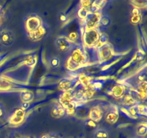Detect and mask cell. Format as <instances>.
<instances>
[{
    "label": "cell",
    "instance_id": "1",
    "mask_svg": "<svg viewBox=\"0 0 147 138\" xmlns=\"http://www.w3.org/2000/svg\"><path fill=\"white\" fill-rule=\"evenodd\" d=\"M88 62V55L83 47H78L72 53L67 61V68L70 70H76Z\"/></svg>",
    "mask_w": 147,
    "mask_h": 138
},
{
    "label": "cell",
    "instance_id": "2",
    "mask_svg": "<svg viewBox=\"0 0 147 138\" xmlns=\"http://www.w3.org/2000/svg\"><path fill=\"white\" fill-rule=\"evenodd\" d=\"M100 37V32L97 28L84 29L83 32V41L85 46L94 47L98 46Z\"/></svg>",
    "mask_w": 147,
    "mask_h": 138
},
{
    "label": "cell",
    "instance_id": "3",
    "mask_svg": "<svg viewBox=\"0 0 147 138\" xmlns=\"http://www.w3.org/2000/svg\"><path fill=\"white\" fill-rule=\"evenodd\" d=\"M77 102L73 99L72 91L63 92L60 98V104L66 110L68 114H72L76 110Z\"/></svg>",
    "mask_w": 147,
    "mask_h": 138
},
{
    "label": "cell",
    "instance_id": "4",
    "mask_svg": "<svg viewBox=\"0 0 147 138\" xmlns=\"http://www.w3.org/2000/svg\"><path fill=\"white\" fill-rule=\"evenodd\" d=\"M42 25V20L39 16L30 15L26 20L25 28L28 34L37 30Z\"/></svg>",
    "mask_w": 147,
    "mask_h": 138
},
{
    "label": "cell",
    "instance_id": "5",
    "mask_svg": "<svg viewBox=\"0 0 147 138\" xmlns=\"http://www.w3.org/2000/svg\"><path fill=\"white\" fill-rule=\"evenodd\" d=\"M100 17H101V14H100V12L88 13L86 18L83 20L84 29L97 28L98 25L100 22Z\"/></svg>",
    "mask_w": 147,
    "mask_h": 138
},
{
    "label": "cell",
    "instance_id": "6",
    "mask_svg": "<svg viewBox=\"0 0 147 138\" xmlns=\"http://www.w3.org/2000/svg\"><path fill=\"white\" fill-rule=\"evenodd\" d=\"M98 57L100 61L103 63L110 60L113 55V50L110 44L106 43L103 45L98 47Z\"/></svg>",
    "mask_w": 147,
    "mask_h": 138
},
{
    "label": "cell",
    "instance_id": "7",
    "mask_svg": "<svg viewBox=\"0 0 147 138\" xmlns=\"http://www.w3.org/2000/svg\"><path fill=\"white\" fill-rule=\"evenodd\" d=\"M15 35L11 30L3 29L0 31V43L5 47H9L14 43Z\"/></svg>",
    "mask_w": 147,
    "mask_h": 138
},
{
    "label": "cell",
    "instance_id": "8",
    "mask_svg": "<svg viewBox=\"0 0 147 138\" xmlns=\"http://www.w3.org/2000/svg\"><path fill=\"white\" fill-rule=\"evenodd\" d=\"M106 110H107L106 106H103V105H98V106H93L89 111V119L95 122H98L99 121L101 120L105 111Z\"/></svg>",
    "mask_w": 147,
    "mask_h": 138
},
{
    "label": "cell",
    "instance_id": "9",
    "mask_svg": "<svg viewBox=\"0 0 147 138\" xmlns=\"http://www.w3.org/2000/svg\"><path fill=\"white\" fill-rule=\"evenodd\" d=\"M73 44L74 43L70 41L68 37L65 36H59L55 40L56 47L60 51L63 53L69 51L73 47Z\"/></svg>",
    "mask_w": 147,
    "mask_h": 138
},
{
    "label": "cell",
    "instance_id": "10",
    "mask_svg": "<svg viewBox=\"0 0 147 138\" xmlns=\"http://www.w3.org/2000/svg\"><path fill=\"white\" fill-rule=\"evenodd\" d=\"M25 114L26 112L22 109L21 108L16 109L11 116V117L9 118V124L12 126H19L24 122Z\"/></svg>",
    "mask_w": 147,
    "mask_h": 138
},
{
    "label": "cell",
    "instance_id": "11",
    "mask_svg": "<svg viewBox=\"0 0 147 138\" xmlns=\"http://www.w3.org/2000/svg\"><path fill=\"white\" fill-rule=\"evenodd\" d=\"M46 33H47V29L44 26L42 25L37 30L28 34V37L30 40H33V41H39L44 37Z\"/></svg>",
    "mask_w": 147,
    "mask_h": 138
},
{
    "label": "cell",
    "instance_id": "12",
    "mask_svg": "<svg viewBox=\"0 0 147 138\" xmlns=\"http://www.w3.org/2000/svg\"><path fill=\"white\" fill-rule=\"evenodd\" d=\"M119 114L117 109H112L106 113V122L110 124H114L119 120Z\"/></svg>",
    "mask_w": 147,
    "mask_h": 138
},
{
    "label": "cell",
    "instance_id": "13",
    "mask_svg": "<svg viewBox=\"0 0 147 138\" xmlns=\"http://www.w3.org/2000/svg\"><path fill=\"white\" fill-rule=\"evenodd\" d=\"M73 86H74V80L68 78H65L61 80L58 85L59 89L63 92L72 91Z\"/></svg>",
    "mask_w": 147,
    "mask_h": 138
},
{
    "label": "cell",
    "instance_id": "14",
    "mask_svg": "<svg viewBox=\"0 0 147 138\" xmlns=\"http://www.w3.org/2000/svg\"><path fill=\"white\" fill-rule=\"evenodd\" d=\"M67 114L66 110L60 104L57 103L53 107L51 110V115L53 117L58 119V118L63 117Z\"/></svg>",
    "mask_w": 147,
    "mask_h": 138
},
{
    "label": "cell",
    "instance_id": "15",
    "mask_svg": "<svg viewBox=\"0 0 147 138\" xmlns=\"http://www.w3.org/2000/svg\"><path fill=\"white\" fill-rule=\"evenodd\" d=\"M125 89L123 86L122 85H116V86H113L111 89V94L113 96L114 98L116 99H120L123 96L124 94Z\"/></svg>",
    "mask_w": 147,
    "mask_h": 138
},
{
    "label": "cell",
    "instance_id": "16",
    "mask_svg": "<svg viewBox=\"0 0 147 138\" xmlns=\"http://www.w3.org/2000/svg\"><path fill=\"white\" fill-rule=\"evenodd\" d=\"M121 103L124 106L131 107V106H134V105H136L137 103V100L134 97H133L131 95L127 94L125 95V96H123L122 97Z\"/></svg>",
    "mask_w": 147,
    "mask_h": 138
},
{
    "label": "cell",
    "instance_id": "17",
    "mask_svg": "<svg viewBox=\"0 0 147 138\" xmlns=\"http://www.w3.org/2000/svg\"><path fill=\"white\" fill-rule=\"evenodd\" d=\"M109 132L103 128L97 127L93 132V138H109Z\"/></svg>",
    "mask_w": 147,
    "mask_h": 138
},
{
    "label": "cell",
    "instance_id": "18",
    "mask_svg": "<svg viewBox=\"0 0 147 138\" xmlns=\"http://www.w3.org/2000/svg\"><path fill=\"white\" fill-rule=\"evenodd\" d=\"M20 99L22 102H27L30 103V101L34 99V94L32 92L28 91H24L20 93Z\"/></svg>",
    "mask_w": 147,
    "mask_h": 138
},
{
    "label": "cell",
    "instance_id": "19",
    "mask_svg": "<svg viewBox=\"0 0 147 138\" xmlns=\"http://www.w3.org/2000/svg\"><path fill=\"white\" fill-rule=\"evenodd\" d=\"M136 135L139 137H145L147 133V125L146 124H139L136 129Z\"/></svg>",
    "mask_w": 147,
    "mask_h": 138
},
{
    "label": "cell",
    "instance_id": "20",
    "mask_svg": "<svg viewBox=\"0 0 147 138\" xmlns=\"http://www.w3.org/2000/svg\"><path fill=\"white\" fill-rule=\"evenodd\" d=\"M111 24V19L108 15H103L100 17V22L99 24L102 25L104 27H108Z\"/></svg>",
    "mask_w": 147,
    "mask_h": 138
},
{
    "label": "cell",
    "instance_id": "21",
    "mask_svg": "<svg viewBox=\"0 0 147 138\" xmlns=\"http://www.w3.org/2000/svg\"><path fill=\"white\" fill-rule=\"evenodd\" d=\"M79 80L81 83V84L83 85V86L84 87L88 88L90 86V83H92L91 82V79L89 76H86V75H81V76L79 77Z\"/></svg>",
    "mask_w": 147,
    "mask_h": 138
},
{
    "label": "cell",
    "instance_id": "22",
    "mask_svg": "<svg viewBox=\"0 0 147 138\" xmlns=\"http://www.w3.org/2000/svg\"><path fill=\"white\" fill-rule=\"evenodd\" d=\"M12 87L11 82L6 79H0V90H9Z\"/></svg>",
    "mask_w": 147,
    "mask_h": 138
},
{
    "label": "cell",
    "instance_id": "23",
    "mask_svg": "<svg viewBox=\"0 0 147 138\" xmlns=\"http://www.w3.org/2000/svg\"><path fill=\"white\" fill-rule=\"evenodd\" d=\"M108 40H109V37L105 33H100V37H99V41L98 44V47L108 43Z\"/></svg>",
    "mask_w": 147,
    "mask_h": 138
},
{
    "label": "cell",
    "instance_id": "24",
    "mask_svg": "<svg viewBox=\"0 0 147 138\" xmlns=\"http://www.w3.org/2000/svg\"><path fill=\"white\" fill-rule=\"evenodd\" d=\"M88 13H89L88 10L86 9L85 8H82V7H80V9H79L78 12V16L81 20H84L86 18V17L88 16Z\"/></svg>",
    "mask_w": 147,
    "mask_h": 138
},
{
    "label": "cell",
    "instance_id": "25",
    "mask_svg": "<svg viewBox=\"0 0 147 138\" xmlns=\"http://www.w3.org/2000/svg\"><path fill=\"white\" fill-rule=\"evenodd\" d=\"M60 60L59 57H53V58L50 59V65L52 68H57L59 66H60Z\"/></svg>",
    "mask_w": 147,
    "mask_h": 138
},
{
    "label": "cell",
    "instance_id": "26",
    "mask_svg": "<svg viewBox=\"0 0 147 138\" xmlns=\"http://www.w3.org/2000/svg\"><path fill=\"white\" fill-rule=\"evenodd\" d=\"M36 63V59L35 57H33L32 55L28 56V57L26 58L25 60V64L27 65V66H30V67H32V66H34Z\"/></svg>",
    "mask_w": 147,
    "mask_h": 138
},
{
    "label": "cell",
    "instance_id": "27",
    "mask_svg": "<svg viewBox=\"0 0 147 138\" xmlns=\"http://www.w3.org/2000/svg\"><path fill=\"white\" fill-rule=\"evenodd\" d=\"M142 20V15L139 16H131L130 19V22L132 24H137Z\"/></svg>",
    "mask_w": 147,
    "mask_h": 138
},
{
    "label": "cell",
    "instance_id": "28",
    "mask_svg": "<svg viewBox=\"0 0 147 138\" xmlns=\"http://www.w3.org/2000/svg\"><path fill=\"white\" fill-rule=\"evenodd\" d=\"M92 3H93V1H89V0H88V1H80V5H81L82 8H85L88 10V9L91 7Z\"/></svg>",
    "mask_w": 147,
    "mask_h": 138
},
{
    "label": "cell",
    "instance_id": "29",
    "mask_svg": "<svg viewBox=\"0 0 147 138\" xmlns=\"http://www.w3.org/2000/svg\"><path fill=\"white\" fill-rule=\"evenodd\" d=\"M78 34L77 32H71L70 34H69V37H68V39L70 40V41H72L73 43H74L75 41H76V40H78Z\"/></svg>",
    "mask_w": 147,
    "mask_h": 138
},
{
    "label": "cell",
    "instance_id": "30",
    "mask_svg": "<svg viewBox=\"0 0 147 138\" xmlns=\"http://www.w3.org/2000/svg\"><path fill=\"white\" fill-rule=\"evenodd\" d=\"M142 15V12H141L140 8L137 7H134L131 11V16H139Z\"/></svg>",
    "mask_w": 147,
    "mask_h": 138
},
{
    "label": "cell",
    "instance_id": "31",
    "mask_svg": "<svg viewBox=\"0 0 147 138\" xmlns=\"http://www.w3.org/2000/svg\"><path fill=\"white\" fill-rule=\"evenodd\" d=\"M135 57H136V60H138V61H142L144 59V54L142 52L139 51L135 55Z\"/></svg>",
    "mask_w": 147,
    "mask_h": 138
},
{
    "label": "cell",
    "instance_id": "32",
    "mask_svg": "<svg viewBox=\"0 0 147 138\" xmlns=\"http://www.w3.org/2000/svg\"><path fill=\"white\" fill-rule=\"evenodd\" d=\"M93 3L95 4V5H96L97 7H98L99 8L101 9L102 7L106 4V1H102V0L101 1H93Z\"/></svg>",
    "mask_w": 147,
    "mask_h": 138
},
{
    "label": "cell",
    "instance_id": "33",
    "mask_svg": "<svg viewBox=\"0 0 147 138\" xmlns=\"http://www.w3.org/2000/svg\"><path fill=\"white\" fill-rule=\"evenodd\" d=\"M4 10H3L2 7L0 6V26L2 24L3 21H4Z\"/></svg>",
    "mask_w": 147,
    "mask_h": 138
},
{
    "label": "cell",
    "instance_id": "34",
    "mask_svg": "<svg viewBox=\"0 0 147 138\" xmlns=\"http://www.w3.org/2000/svg\"><path fill=\"white\" fill-rule=\"evenodd\" d=\"M60 20L62 22L65 23L67 21V20H68V17H67V16L66 15L65 13H61L60 15Z\"/></svg>",
    "mask_w": 147,
    "mask_h": 138
},
{
    "label": "cell",
    "instance_id": "35",
    "mask_svg": "<svg viewBox=\"0 0 147 138\" xmlns=\"http://www.w3.org/2000/svg\"><path fill=\"white\" fill-rule=\"evenodd\" d=\"M5 116V109L4 106L1 103H0V119L3 118Z\"/></svg>",
    "mask_w": 147,
    "mask_h": 138
},
{
    "label": "cell",
    "instance_id": "36",
    "mask_svg": "<svg viewBox=\"0 0 147 138\" xmlns=\"http://www.w3.org/2000/svg\"><path fill=\"white\" fill-rule=\"evenodd\" d=\"M30 106V103H27V102H22L21 105V109H23L24 111H26L27 109H29Z\"/></svg>",
    "mask_w": 147,
    "mask_h": 138
},
{
    "label": "cell",
    "instance_id": "37",
    "mask_svg": "<svg viewBox=\"0 0 147 138\" xmlns=\"http://www.w3.org/2000/svg\"><path fill=\"white\" fill-rule=\"evenodd\" d=\"M86 124L88 126H90V127L96 128V122H93V121L90 120V119H89V120H88L86 122Z\"/></svg>",
    "mask_w": 147,
    "mask_h": 138
},
{
    "label": "cell",
    "instance_id": "38",
    "mask_svg": "<svg viewBox=\"0 0 147 138\" xmlns=\"http://www.w3.org/2000/svg\"><path fill=\"white\" fill-rule=\"evenodd\" d=\"M47 138H58L56 136H53V135H48V137Z\"/></svg>",
    "mask_w": 147,
    "mask_h": 138
},
{
    "label": "cell",
    "instance_id": "39",
    "mask_svg": "<svg viewBox=\"0 0 147 138\" xmlns=\"http://www.w3.org/2000/svg\"><path fill=\"white\" fill-rule=\"evenodd\" d=\"M9 138H16V137H9Z\"/></svg>",
    "mask_w": 147,
    "mask_h": 138
},
{
    "label": "cell",
    "instance_id": "40",
    "mask_svg": "<svg viewBox=\"0 0 147 138\" xmlns=\"http://www.w3.org/2000/svg\"><path fill=\"white\" fill-rule=\"evenodd\" d=\"M24 138H30V137H24Z\"/></svg>",
    "mask_w": 147,
    "mask_h": 138
},
{
    "label": "cell",
    "instance_id": "41",
    "mask_svg": "<svg viewBox=\"0 0 147 138\" xmlns=\"http://www.w3.org/2000/svg\"><path fill=\"white\" fill-rule=\"evenodd\" d=\"M69 138H72V137H69Z\"/></svg>",
    "mask_w": 147,
    "mask_h": 138
},
{
    "label": "cell",
    "instance_id": "42",
    "mask_svg": "<svg viewBox=\"0 0 147 138\" xmlns=\"http://www.w3.org/2000/svg\"><path fill=\"white\" fill-rule=\"evenodd\" d=\"M144 138H146V137H144Z\"/></svg>",
    "mask_w": 147,
    "mask_h": 138
}]
</instances>
